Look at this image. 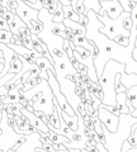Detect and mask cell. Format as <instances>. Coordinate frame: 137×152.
<instances>
[{"instance_id":"18","label":"cell","mask_w":137,"mask_h":152,"mask_svg":"<svg viewBox=\"0 0 137 152\" xmlns=\"http://www.w3.org/2000/svg\"><path fill=\"white\" fill-rule=\"evenodd\" d=\"M64 12H62V5L59 3L57 4V9H56V12L53 14V17H52V22L53 23H62L64 22Z\"/></svg>"},{"instance_id":"20","label":"cell","mask_w":137,"mask_h":152,"mask_svg":"<svg viewBox=\"0 0 137 152\" xmlns=\"http://www.w3.org/2000/svg\"><path fill=\"white\" fill-rule=\"evenodd\" d=\"M125 72L128 74V75H131V74H137V62H136L135 60H132L131 62H128V64L126 65Z\"/></svg>"},{"instance_id":"24","label":"cell","mask_w":137,"mask_h":152,"mask_svg":"<svg viewBox=\"0 0 137 152\" xmlns=\"http://www.w3.org/2000/svg\"><path fill=\"white\" fill-rule=\"evenodd\" d=\"M132 27H133V23H132V20H131V17L126 18L125 20H123V28H125L127 32H130L132 29Z\"/></svg>"},{"instance_id":"15","label":"cell","mask_w":137,"mask_h":152,"mask_svg":"<svg viewBox=\"0 0 137 152\" xmlns=\"http://www.w3.org/2000/svg\"><path fill=\"white\" fill-rule=\"evenodd\" d=\"M84 9L85 13L88 14L89 10H93L94 13H98L100 10V4L99 0H84Z\"/></svg>"},{"instance_id":"11","label":"cell","mask_w":137,"mask_h":152,"mask_svg":"<svg viewBox=\"0 0 137 152\" xmlns=\"http://www.w3.org/2000/svg\"><path fill=\"white\" fill-rule=\"evenodd\" d=\"M46 136L48 137V138L53 142V143H56V145H67L69 143V140L66 138V137H64V136H61V134H57V133H55L53 131H48L46 133Z\"/></svg>"},{"instance_id":"5","label":"cell","mask_w":137,"mask_h":152,"mask_svg":"<svg viewBox=\"0 0 137 152\" xmlns=\"http://www.w3.org/2000/svg\"><path fill=\"white\" fill-rule=\"evenodd\" d=\"M99 4L111 19H117L123 13V8L117 0H99Z\"/></svg>"},{"instance_id":"14","label":"cell","mask_w":137,"mask_h":152,"mask_svg":"<svg viewBox=\"0 0 137 152\" xmlns=\"http://www.w3.org/2000/svg\"><path fill=\"white\" fill-rule=\"evenodd\" d=\"M27 28L31 31L32 34L34 36H38L40 33L43 31V24L38 20V19H34V20H31L29 23L27 24Z\"/></svg>"},{"instance_id":"37","label":"cell","mask_w":137,"mask_h":152,"mask_svg":"<svg viewBox=\"0 0 137 152\" xmlns=\"http://www.w3.org/2000/svg\"><path fill=\"white\" fill-rule=\"evenodd\" d=\"M0 56H3V51L1 50H0Z\"/></svg>"},{"instance_id":"34","label":"cell","mask_w":137,"mask_h":152,"mask_svg":"<svg viewBox=\"0 0 137 152\" xmlns=\"http://www.w3.org/2000/svg\"><path fill=\"white\" fill-rule=\"evenodd\" d=\"M130 3H132V4H137V0H130Z\"/></svg>"},{"instance_id":"6","label":"cell","mask_w":137,"mask_h":152,"mask_svg":"<svg viewBox=\"0 0 137 152\" xmlns=\"http://www.w3.org/2000/svg\"><path fill=\"white\" fill-rule=\"evenodd\" d=\"M21 114H22L23 117H26L28 121H29L31 126L34 128L37 132H40V133H47V132L50 131V128H48V126H47L46 123L42 122L40 118L36 117L32 112H28L26 108H22V109H21Z\"/></svg>"},{"instance_id":"29","label":"cell","mask_w":137,"mask_h":152,"mask_svg":"<svg viewBox=\"0 0 137 152\" xmlns=\"http://www.w3.org/2000/svg\"><path fill=\"white\" fill-rule=\"evenodd\" d=\"M33 114H34V115L36 117H38L40 118V119L42 121V122H43V123H46V124H47V123H48V121H47V118H46V115H45V114L43 113H42V112H33Z\"/></svg>"},{"instance_id":"9","label":"cell","mask_w":137,"mask_h":152,"mask_svg":"<svg viewBox=\"0 0 137 152\" xmlns=\"http://www.w3.org/2000/svg\"><path fill=\"white\" fill-rule=\"evenodd\" d=\"M126 102V93H118L116 95V108L118 109L119 114H130V109Z\"/></svg>"},{"instance_id":"22","label":"cell","mask_w":137,"mask_h":152,"mask_svg":"<svg viewBox=\"0 0 137 152\" xmlns=\"http://www.w3.org/2000/svg\"><path fill=\"white\" fill-rule=\"evenodd\" d=\"M4 19H5V20L8 22V24H10V23L14 20V18H15V14H14L12 10H7L5 13H4L3 14V15H1Z\"/></svg>"},{"instance_id":"8","label":"cell","mask_w":137,"mask_h":152,"mask_svg":"<svg viewBox=\"0 0 137 152\" xmlns=\"http://www.w3.org/2000/svg\"><path fill=\"white\" fill-rule=\"evenodd\" d=\"M62 24L65 26V28H69L74 32V34H80V36H85L86 33V28L84 26H81L80 23L78 22H74V20H70V19H64Z\"/></svg>"},{"instance_id":"1","label":"cell","mask_w":137,"mask_h":152,"mask_svg":"<svg viewBox=\"0 0 137 152\" xmlns=\"http://www.w3.org/2000/svg\"><path fill=\"white\" fill-rule=\"evenodd\" d=\"M126 65L119 64L114 60H109L104 66L102 76L98 79V84L103 91V105L116 107V90H114V77L117 74L125 71Z\"/></svg>"},{"instance_id":"32","label":"cell","mask_w":137,"mask_h":152,"mask_svg":"<svg viewBox=\"0 0 137 152\" xmlns=\"http://www.w3.org/2000/svg\"><path fill=\"white\" fill-rule=\"evenodd\" d=\"M3 70H4V65H0V75H1V72H3Z\"/></svg>"},{"instance_id":"33","label":"cell","mask_w":137,"mask_h":152,"mask_svg":"<svg viewBox=\"0 0 137 152\" xmlns=\"http://www.w3.org/2000/svg\"><path fill=\"white\" fill-rule=\"evenodd\" d=\"M135 48H137V34H136V39H135Z\"/></svg>"},{"instance_id":"27","label":"cell","mask_w":137,"mask_h":152,"mask_svg":"<svg viewBox=\"0 0 137 152\" xmlns=\"http://www.w3.org/2000/svg\"><path fill=\"white\" fill-rule=\"evenodd\" d=\"M103 108L104 109H107L108 112H111L112 114H114L116 117H119L121 114H119V112H118V109L116 108V107H111V105H103Z\"/></svg>"},{"instance_id":"35","label":"cell","mask_w":137,"mask_h":152,"mask_svg":"<svg viewBox=\"0 0 137 152\" xmlns=\"http://www.w3.org/2000/svg\"><path fill=\"white\" fill-rule=\"evenodd\" d=\"M3 119V110H0V121Z\"/></svg>"},{"instance_id":"26","label":"cell","mask_w":137,"mask_h":152,"mask_svg":"<svg viewBox=\"0 0 137 152\" xmlns=\"http://www.w3.org/2000/svg\"><path fill=\"white\" fill-rule=\"evenodd\" d=\"M0 31H9L10 32V28H9L8 22L3 17H0Z\"/></svg>"},{"instance_id":"12","label":"cell","mask_w":137,"mask_h":152,"mask_svg":"<svg viewBox=\"0 0 137 152\" xmlns=\"http://www.w3.org/2000/svg\"><path fill=\"white\" fill-rule=\"evenodd\" d=\"M22 69H23L22 61H21V58H19V56L15 55V56L13 57L12 62H10V67H9V71H8V72L17 75V74H19V72H21Z\"/></svg>"},{"instance_id":"19","label":"cell","mask_w":137,"mask_h":152,"mask_svg":"<svg viewBox=\"0 0 137 152\" xmlns=\"http://www.w3.org/2000/svg\"><path fill=\"white\" fill-rule=\"evenodd\" d=\"M12 37H13V34L9 31H0V43L5 45V46L9 45Z\"/></svg>"},{"instance_id":"28","label":"cell","mask_w":137,"mask_h":152,"mask_svg":"<svg viewBox=\"0 0 137 152\" xmlns=\"http://www.w3.org/2000/svg\"><path fill=\"white\" fill-rule=\"evenodd\" d=\"M9 43H12L14 46H22V41H21V38L18 36H13L10 38V42H9Z\"/></svg>"},{"instance_id":"3","label":"cell","mask_w":137,"mask_h":152,"mask_svg":"<svg viewBox=\"0 0 137 152\" xmlns=\"http://www.w3.org/2000/svg\"><path fill=\"white\" fill-rule=\"evenodd\" d=\"M98 119L102 122V124L111 133H116L118 128V123H119V117H116L114 114L108 112L107 109L103 108V104L98 109Z\"/></svg>"},{"instance_id":"2","label":"cell","mask_w":137,"mask_h":152,"mask_svg":"<svg viewBox=\"0 0 137 152\" xmlns=\"http://www.w3.org/2000/svg\"><path fill=\"white\" fill-rule=\"evenodd\" d=\"M131 17V13H126L123 12L117 19H111L107 15V13L104 15H97L98 20L102 23L103 27L99 29V33L104 34L107 38H109L111 41H113L117 36H125V37H130V32H127L123 28V20L126 18Z\"/></svg>"},{"instance_id":"10","label":"cell","mask_w":137,"mask_h":152,"mask_svg":"<svg viewBox=\"0 0 137 152\" xmlns=\"http://www.w3.org/2000/svg\"><path fill=\"white\" fill-rule=\"evenodd\" d=\"M121 75V83L123 84V86L128 90L132 86H137V74H126L125 71H122V72L119 74Z\"/></svg>"},{"instance_id":"31","label":"cell","mask_w":137,"mask_h":152,"mask_svg":"<svg viewBox=\"0 0 137 152\" xmlns=\"http://www.w3.org/2000/svg\"><path fill=\"white\" fill-rule=\"evenodd\" d=\"M22 1H24V3H33V4H34V3L38 1V0H22Z\"/></svg>"},{"instance_id":"4","label":"cell","mask_w":137,"mask_h":152,"mask_svg":"<svg viewBox=\"0 0 137 152\" xmlns=\"http://www.w3.org/2000/svg\"><path fill=\"white\" fill-rule=\"evenodd\" d=\"M15 15L19 18L27 27V24L31 20L38 19V10H34V9H32L31 7H28L24 1L18 0V8L15 10Z\"/></svg>"},{"instance_id":"13","label":"cell","mask_w":137,"mask_h":152,"mask_svg":"<svg viewBox=\"0 0 137 152\" xmlns=\"http://www.w3.org/2000/svg\"><path fill=\"white\" fill-rule=\"evenodd\" d=\"M62 12H64L65 19H70V20H74V22H78V23L80 22V14H78L70 5L62 7Z\"/></svg>"},{"instance_id":"7","label":"cell","mask_w":137,"mask_h":152,"mask_svg":"<svg viewBox=\"0 0 137 152\" xmlns=\"http://www.w3.org/2000/svg\"><path fill=\"white\" fill-rule=\"evenodd\" d=\"M127 107L130 109V114L137 109V86H132L126 91Z\"/></svg>"},{"instance_id":"30","label":"cell","mask_w":137,"mask_h":152,"mask_svg":"<svg viewBox=\"0 0 137 152\" xmlns=\"http://www.w3.org/2000/svg\"><path fill=\"white\" fill-rule=\"evenodd\" d=\"M131 115L133 117V118H136V119H137V109H136V110H133V112L131 113ZM136 148H137V147H136Z\"/></svg>"},{"instance_id":"23","label":"cell","mask_w":137,"mask_h":152,"mask_svg":"<svg viewBox=\"0 0 137 152\" xmlns=\"http://www.w3.org/2000/svg\"><path fill=\"white\" fill-rule=\"evenodd\" d=\"M131 20H132V23H133V27L137 26V4L132 8V10H131Z\"/></svg>"},{"instance_id":"25","label":"cell","mask_w":137,"mask_h":152,"mask_svg":"<svg viewBox=\"0 0 137 152\" xmlns=\"http://www.w3.org/2000/svg\"><path fill=\"white\" fill-rule=\"evenodd\" d=\"M31 34H32V33H31V31L28 29L27 27L21 28V29L18 31V37H29Z\"/></svg>"},{"instance_id":"38","label":"cell","mask_w":137,"mask_h":152,"mask_svg":"<svg viewBox=\"0 0 137 152\" xmlns=\"http://www.w3.org/2000/svg\"><path fill=\"white\" fill-rule=\"evenodd\" d=\"M135 28H136V32H137V26H135Z\"/></svg>"},{"instance_id":"36","label":"cell","mask_w":137,"mask_h":152,"mask_svg":"<svg viewBox=\"0 0 137 152\" xmlns=\"http://www.w3.org/2000/svg\"><path fill=\"white\" fill-rule=\"evenodd\" d=\"M80 152H89L86 148H83V150H80Z\"/></svg>"},{"instance_id":"17","label":"cell","mask_w":137,"mask_h":152,"mask_svg":"<svg viewBox=\"0 0 137 152\" xmlns=\"http://www.w3.org/2000/svg\"><path fill=\"white\" fill-rule=\"evenodd\" d=\"M19 96H21V94L18 93V90L17 88L14 89V90H10V91H8L7 94V98L4 99V104H13V103H18V100H19Z\"/></svg>"},{"instance_id":"21","label":"cell","mask_w":137,"mask_h":152,"mask_svg":"<svg viewBox=\"0 0 137 152\" xmlns=\"http://www.w3.org/2000/svg\"><path fill=\"white\" fill-rule=\"evenodd\" d=\"M113 42H116L117 45H119L122 47H127L130 45V39L128 37H125V36H117L114 39H113Z\"/></svg>"},{"instance_id":"16","label":"cell","mask_w":137,"mask_h":152,"mask_svg":"<svg viewBox=\"0 0 137 152\" xmlns=\"http://www.w3.org/2000/svg\"><path fill=\"white\" fill-rule=\"evenodd\" d=\"M24 27H26V24L17 15H15V18H14V20L10 23V24H9V28H10V33H12L13 36H18V31H19L21 28H24Z\"/></svg>"}]
</instances>
